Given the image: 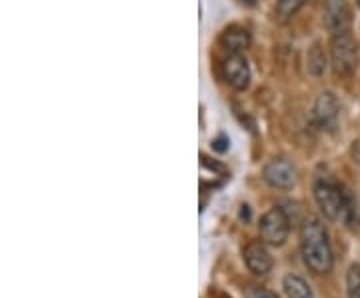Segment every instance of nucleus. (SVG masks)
Returning a JSON list of instances; mask_svg holds the SVG:
<instances>
[{
  "label": "nucleus",
  "instance_id": "f257e3e1",
  "mask_svg": "<svg viewBox=\"0 0 360 298\" xmlns=\"http://www.w3.org/2000/svg\"><path fill=\"white\" fill-rule=\"evenodd\" d=\"M300 252L302 260L314 274H328L333 271V246L322 220L308 217L300 226Z\"/></svg>",
  "mask_w": 360,
  "mask_h": 298
},
{
  "label": "nucleus",
  "instance_id": "f03ea898",
  "mask_svg": "<svg viewBox=\"0 0 360 298\" xmlns=\"http://www.w3.org/2000/svg\"><path fill=\"white\" fill-rule=\"evenodd\" d=\"M314 201L319 204L320 212L333 222H354V204L342 187L331 180H316L314 182Z\"/></svg>",
  "mask_w": 360,
  "mask_h": 298
},
{
  "label": "nucleus",
  "instance_id": "7ed1b4c3",
  "mask_svg": "<svg viewBox=\"0 0 360 298\" xmlns=\"http://www.w3.org/2000/svg\"><path fill=\"white\" fill-rule=\"evenodd\" d=\"M360 53L359 42L347 32L340 36H333L331 41V67L338 79H350L359 68Z\"/></svg>",
  "mask_w": 360,
  "mask_h": 298
},
{
  "label": "nucleus",
  "instance_id": "20e7f679",
  "mask_svg": "<svg viewBox=\"0 0 360 298\" xmlns=\"http://www.w3.org/2000/svg\"><path fill=\"white\" fill-rule=\"evenodd\" d=\"M260 231V238L262 243L270 244V246H282L288 241V232H291V218L286 217V212L282 208H272L268 210L265 217L260 218L258 224Z\"/></svg>",
  "mask_w": 360,
  "mask_h": 298
},
{
  "label": "nucleus",
  "instance_id": "39448f33",
  "mask_svg": "<svg viewBox=\"0 0 360 298\" xmlns=\"http://www.w3.org/2000/svg\"><path fill=\"white\" fill-rule=\"evenodd\" d=\"M324 27L331 39L347 34L352 28V13L348 0H324Z\"/></svg>",
  "mask_w": 360,
  "mask_h": 298
},
{
  "label": "nucleus",
  "instance_id": "423d86ee",
  "mask_svg": "<svg viewBox=\"0 0 360 298\" xmlns=\"http://www.w3.org/2000/svg\"><path fill=\"white\" fill-rule=\"evenodd\" d=\"M222 76L234 90H246L251 84V67L242 53H228L222 60Z\"/></svg>",
  "mask_w": 360,
  "mask_h": 298
},
{
  "label": "nucleus",
  "instance_id": "0eeeda50",
  "mask_svg": "<svg viewBox=\"0 0 360 298\" xmlns=\"http://www.w3.org/2000/svg\"><path fill=\"white\" fill-rule=\"evenodd\" d=\"M265 180L272 189H293L296 184V168L284 158H274L265 166Z\"/></svg>",
  "mask_w": 360,
  "mask_h": 298
},
{
  "label": "nucleus",
  "instance_id": "6e6552de",
  "mask_svg": "<svg viewBox=\"0 0 360 298\" xmlns=\"http://www.w3.org/2000/svg\"><path fill=\"white\" fill-rule=\"evenodd\" d=\"M338 100L333 93H322L314 102V110H312V118L316 122V126L322 130H333L338 121Z\"/></svg>",
  "mask_w": 360,
  "mask_h": 298
},
{
  "label": "nucleus",
  "instance_id": "1a4fd4ad",
  "mask_svg": "<svg viewBox=\"0 0 360 298\" xmlns=\"http://www.w3.org/2000/svg\"><path fill=\"white\" fill-rule=\"evenodd\" d=\"M244 262L248 266V271L256 274V276H267L268 272L272 271V257L267 250V246L258 241H253V243L246 244L244 252Z\"/></svg>",
  "mask_w": 360,
  "mask_h": 298
},
{
  "label": "nucleus",
  "instance_id": "9d476101",
  "mask_svg": "<svg viewBox=\"0 0 360 298\" xmlns=\"http://www.w3.org/2000/svg\"><path fill=\"white\" fill-rule=\"evenodd\" d=\"M220 44L228 53H242L251 46V32L242 27H228L220 34Z\"/></svg>",
  "mask_w": 360,
  "mask_h": 298
},
{
  "label": "nucleus",
  "instance_id": "9b49d317",
  "mask_svg": "<svg viewBox=\"0 0 360 298\" xmlns=\"http://www.w3.org/2000/svg\"><path fill=\"white\" fill-rule=\"evenodd\" d=\"M282 288H284V294L288 298H314L312 288L298 274H286L282 280Z\"/></svg>",
  "mask_w": 360,
  "mask_h": 298
},
{
  "label": "nucleus",
  "instance_id": "f8f14e48",
  "mask_svg": "<svg viewBox=\"0 0 360 298\" xmlns=\"http://www.w3.org/2000/svg\"><path fill=\"white\" fill-rule=\"evenodd\" d=\"M308 70L312 76H322L326 70V55L319 42L308 50Z\"/></svg>",
  "mask_w": 360,
  "mask_h": 298
},
{
  "label": "nucleus",
  "instance_id": "ddd939ff",
  "mask_svg": "<svg viewBox=\"0 0 360 298\" xmlns=\"http://www.w3.org/2000/svg\"><path fill=\"white\" fill-rule=\"evenodd\" d=\"M305 2L307 0H276L274 14H276V18H279L280 22H288L294 14L305 6Z\"/></svg>",
  "mask_w": 360,
  "mask_h": 298
},
{
  "label": "nucleus",
  "instance_id": "4468645a",
  "mask_svg": "<svg viewBox=\"0 0 360 298\" xmlns=\"http://www.w3.org/2000/svg\"><path fill=\"white\" fill-rule=\"evenodd\" d=\"M348 298H360V264H352L347 272Z\"/></svg>",
  "mask_w": 360,
  "mask_h": 298
},
{
  "label": "nucleus",
  "instance_id": "2eb2a0df",
  "mask_svg": "<svg viewBox=\"0 0 360 298\" xmlns=\"http://www.w3.org/2000/svg\"><path fill=\"white\" fill-rule=\"evenodd\" d=\"M246 298H279L274 292H270L267 288L260 286H248L246 288Z\"/></svg>",
  "mask_w": 360,
  "mask_h": 298
},
{
  "label": "nucleus",
  "instance_id": "dca6fc26",
  "mask_svg": "<svg viewBox=\"0 0 360 298\" xmlns=\"http://www.w3.org/2000/svg\"><path fill=\"white\" fill-rule=\"evenodd\" d=\"M227 138H218V140H214V149L216 150H227Z\"/></svg>",
  "mask_w": 360,
  "mask_h": 298
},
{
  "label": "nucleus",
  "instance_id": "f3484780",
  "mask_svg": "<svg viewBox=\"0 0 360 298\" xmlns=\"http://www.w3.org/2000/svg\"><path fill=\"white\" fill-rule=\"evenodd\" d=\"M242 2H246V4H251V6H253V4H256V0H242Z\"/></svg>",
  "mask_w": 360,
  "mask_h": 298
},
{
  "label": "nucleus",
  "instance_id": "a211bd4d",
  "mask_svg": "<svg viewBox=\"0 0 360 298\" xmlns=\"http://www.w3.org/2000/svg\"><path fill=\"white\" fill-rule=\"evenodd\" d=\"M356 2H359V8H360V0H356Z\"/></svg>",
  "mask_w": 360,
  "mask_h": 298
}]
</instances>
